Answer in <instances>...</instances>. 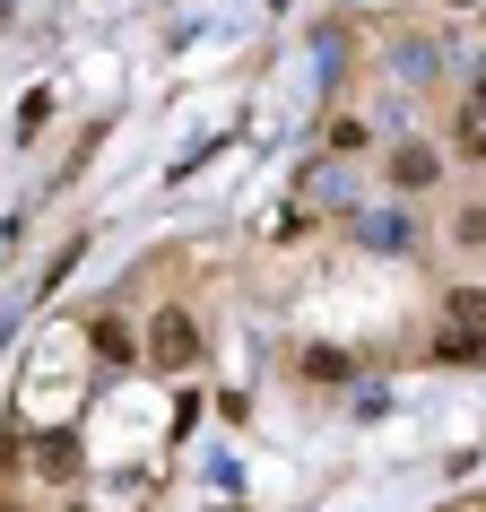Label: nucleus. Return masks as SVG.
<instances>
[{
    "mask_svg": "<svg viewBox=\"0 0 486 512\" xmlns=\"http://www.w3.org/2000/svg\"><path fill=\"white\" fill-rule=\"evenodd\" d=\"M443 148H452V165H486V87H469L452 105V122H443Z\"/></svg>",
    "mask_w": 486,
    "mask_h": 512,
    "instance_id": "3",
    "label": "nucleus"
},
{
    "mask_svg": "<svg viewBox=\"0 0 486 512\" xmlns=\"http://www.w3.org/2000/svg\"><path fill=\"white\" fill-rule=\"evenodd\" d=\"M400 209H417V200H400ZM400 209H348V235L374 243V252H408V243H417V226H408Z\"/></svg>",
    "mask_w": 486,
    "mask_h": 512,
    "instance_id": "4",
    "label": "nucleus"
},
{
    "mask_svg": "<svg viewBox=\"0 0 486 512\" xmlns=\"http://www.w3.org/2000/svg\"><path fill=\"white\" fill-rule=\"evenodd\" d=\"M443 70H452L443 61V35H400V79L408 87H443Z\"/></svg>",
    "mask_w": 486,
    "mask_h": 512,
    "instance_id": "7",
    "label": "nucleus"
},
{
    "mask_svg": "<svg viewBox=\"0 0 486 512\" xmlns=\"http://www.w3.org/2000/svg\"><path fill=\"white\" fill-rule=\"evenodd\" d=\"M443 243L469 252V261H486V191H460L452 209H443Z\"/></svg>",
    "mask_w": 486,
    "mask_h": 512,
    "instance_id": "6",
    "label": "nucleus"
},
{
    "mask_svg": "<svg viewBox=\"0 0 486 512\" xmlns=\"http://www.w3.org/2000/svg\"><path fill=\"white\" fill-rule=\"evenodd\" d=\"M443 322L452 330H486V278L478 287H443Z\"/></svg>",
    "mask_w": 486,
    "mask_h": 512,
    "instance_id": "10",
    "label": "nucleus"
},
{
    "mask_svg": "<svg viewBox=\"0 0 486 512\" xmlns=\"http://www.w3.org/2000/svg\"><path fill=\"white\" fill-rule=\"evenodd\" d=\"M139 365H148V374H200V365H209V330H200V313H191V304H157V313H148V322H139Z\"/></svg>",
    "mask_w": 486,
    "mask_h": 512,
    "instance_id": "1",
    "label": "nucleus"
},
{
    "mask_svg": "<svg viewBox=\"0 0 486 512\" xmlns=\"http://www.w3.org/2000/svg\"><path fill=\"white\" fill-rule=\"evenodd\" d=\"M322 148H330V157H365V148H374V122H365V113H330Z\"/></svg>",
    "mask_w": 486,
    "mask_h": 512,
    "instance_id": "9",
    "label": "nucleus"
},
{
    "mask_svg": "<svg viewBox=\"0 0 486 512\" xmlns=\"http://www.w3.org/2000/svg\"><path fill=\"white\" fill-rule=\"evenodd\" d=\"M443 18H486V0H443Z\"/></svg>",
    "mask_w": 486,
    "mask_h": 512,
    "instance_id": "12",
    "label": "nucleus"
},
{
    "mask_svg": "<svg viewBox=\"0 0 486 512\" xmlns=\"http://www.w3.org/2000/svg\"><path fill=\"white\" fill-rule=\"evenodd\" d=\"M87 356L96 365H139V322L131 313H96L87 322Z\"/></svg>",
    "mask_w": 486,
    "mask_h": 512,
    "instance_id": "5",
    "label": "nucleus"
},
{
    "mask_svg": "<svg viewBox=\"0 0 486 512\" xmlns=\"http://www.w3.org/2000/svg\"><path fill=\"white\" fill-rule=\"evenodd\" d=\"M426 348L443 356V365H478V356H486V330H452V322H443V339H426Z\"/></svg>",
    "mask_w": 486,
    "mask_h": 512,
    "instance_id": "11",
    "label": "nucleus"
},
{
    "mask_svg": "<svg viewBox=\"0 0 486 512\" xmlns=\"http://www.w3.org/2000/svg\"><path fill=\"white\" fill-rule=\"evenodd\" d=\"M452 183V148L426 131H400L382 139V200H434V191Z\"/></svg>",
    "mask_w": 486,
    "mask_h": 512,
    "instance_id": "2",
    "label": "nucleus"
},
{
    "mask_svg": "<svg viewBox=\"0 0 486 512\" xmlns=\"http://www.w3.org/2000/svg\"><path fill=\"white\" fill-rule=\"evenodd\" d=\"M296 382L339 391V382H356V356H348V348H296Z\"/></svg>",
    "mask_w": 486,
    "mask_h": 512,
    "instance_id": "8",
    "label": "nucleus"
}]
</instances>
